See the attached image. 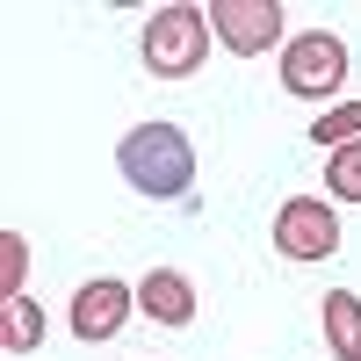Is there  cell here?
I'll list each match as a JSON object with an SVG mask.
<instances>
[{
	"instance_id": "obj_1",
	"label": "cell",
	"mask_w": 361,
	"mask_h": 361,
	"mask_svg": "<svg viewBox=\"0 0 361 361\" xmlns=\"http://www.w3.org/2000/svg\"><path fill=\"white\" fill-rule=\"evenodd\" d=\"M116 159H123V180L137 195H152V202H173V195L195 188V145L173 123H137Z\"/></svg>"
},
{
	"instance_id": "obj_2",
	"label": "cell",
	"mask_w": 361,
	"mask_h": 361,
	"mask_svg": "<svg viewBox=\"0 0 361 361\" xmlns=\"http://www.w3.org/2000/svg\"><path fill=\"white\" fill-rule=\"evenodd\" d=\"M145 73H159V80H188L202 66V51H209V15L202 8H159L152 22H145Z\"/></svg>"
},
{
	"instance_id": "obj_3",
	"label": "cell",
	"mask_w": 361,
	"mask_h": 361,
	"mask_svg": "<svg viewBox=\"0 0 361 361\" xmlns=\"http://www.w3.org/2000/svg\"><path fill=\"white\" fill-rule=\"evenodd\" d=\"M340 80H347V44L325 37V29H304V37L282 51V87L296 102H325Z\"/></svg>"
},
{
	"instance_id": "obj_4",
	"label": "cell",
	"mask_w": 361,
	"mask_h": 361,
	"mask_svg": "<svg viewBox=\"0 0 361 361\" xmlns=\"http://www.w3.org/2000/svg\"><path fill=\"white\" fill-rule=\"evenodd\" d=\"M209 29L238 51V58H253V51H267L282 37V0H209Z\"/></svg>"
},
{
	"instance_id": "obj_5",
	"label": "cell",
	"mask_w": 361,
	"mask_h": 361,
	"mask_svg": "<svg viewBox=\"0 0 361 361\" xmlns=\"http://www.w3.org/2000/svg\"><path fill=\"white\" fill-rule=\"evenodd\" d=\"M275 246L289 260H325V253H340V224H333V209L311 202V195H296L275 209Z\"/></svg>"
},
{
	"instance_id": "obj_6",
	"label": "cell",
	"mask_w": 361,
	"mask_h": 361,
	"mask_svg": "<svg viewBox=\"0 0 361 361\" xmlns=\"http://www.w3.org/2000/svg\"><path fill=\"white\" fill-rule=\"evenodd\" d=\"M130 304H137V296H130L123 282H87V289L73 296V340H87V347L109 340L116 325L130 318Z\"/></svg>"
},
{
	"instance_id": "obj_7",
	"label": "cell",
	"mask_w": 361,
	"mask_h": 361,
	"mask_svg": "<svg viewBox=\"0 0 361 361\" xmlns=\"http://www.w3.org/2000/svg\"><path fill=\"white\" fill-rule=\"evenodd\" d=\"M137 304H145L152 325H188L195 318V289H188V275H173V267H152V275L137 282Z\"/></svg>"
},
{
	"instance_id": "obj_8",
	"label": "cell",
	"mask_w": 361,
	"mask_h": 361,
	"mask_svg": "<svg viewBox=\"0 0 361 361\" xmlns=\"http://www.w3.org/2000/svg\"><path fill=\"white\" fill-rule=\"evenodd\" d=\"M325 347H333L340 361H361V296L354 289L325 296Z\"/></svg>"
},
{
	"instance_id": "obj_9",
	"label": "cell",
	"mask_w": 361,
	"mask_h": 361,
	"mask_svg": "<svg viewBox=\"0 0 361 361\" xmlns=\"http://www.w3.org/2000/svg\"><path fill=\"white\" fill-rule=\"evenodd\" d=\"M37 340H44V311L29 296H0V347H8V361L37 354Z\"/></svg>"
},
{
	"instance_id": "obj_10",
	"label": "cell",
	"mask_w": 361,
	"mask_h": 361,
	"mask_svg": "<svg viewBox=\"0 0 361 361\" xmlns=\"http://www.w3.org/2000/svg\"><path fill=\"white\" fill-rule=\"evenodd\" d=\"M311 137L325 145V152H340V145H361V102H347V109H333V116H318Z\"/></svg>"
},
{
	"instance_id": "obj_11",
	"label": "cell",
	"mask_w": 361,
	"mask_h": 361,
	"mask_svg": "<svg viewBox=\"0 0 361 361\" xmlns=\"http://www.w3.org/2000/svg\"><path fill=\"white\" fill-rule=\"evenodd\" d=\"M325 188L340 202H361V145H340V152L325 159Z\"/></svg>"
},
{
	"instance_id": "obj_12",
	"label": "cell",
	"mask_w": 361,
	"mask_h": 361,
	"mask_svg": "<svg viewBox=\"0 0 361 361\" xmlns=\"http://www.w3.org/2000/svg\"><path fill=\"white\" fill-rule=\"evenodd\" d=\"M22 275H29V246L15 231H0V296H22Z\"/></svg>"
}]
</instances>
